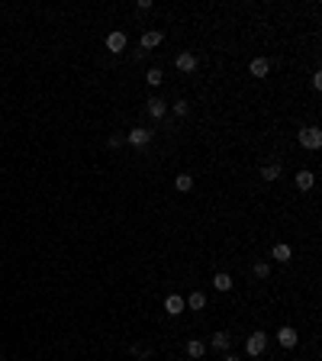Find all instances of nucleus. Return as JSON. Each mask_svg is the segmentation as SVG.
<instances>
[{"label": "nucleus", "mask_w": 322, "mask_h": 361, "mask_svg": "<svg viewBox=\"0 0 322 361\" xmlns=\"http://www.w3.org/2000/svg\"><path fill=\"white\" fill-rule=\"evenodd\" d=\"M126 45H129V39H126V32H122V29H113L107 36V49L113 52V55H122V52H126Z\"/></svg>", "instance_id": "nucleus-3"}, {"label": "nucleus", "mask_w": 322, "mask_h": 361, "mask_svg": "<svg viewBox=\"0 0 322 361\" xmlns=\"http://www.w3.org/2000/svg\"><path fill=\"white\" fill-rule=\"evenodd\" d=\"M174 68H177V71H184V74L197 71V55H194V52H181V55L174 58Z\"/></svg>", "instance_id": "nucleus-5"}, {"label": "nucleus", "mask_w": 322, "mask_h": 361, "mask_svg": "<svg viewBox=\"0 0 322 361\" xmlns=\"http://www.w3.org/2000/svg\"><path fill=\"white\" fill-rule=\"evenodd\" d=\"M145 78H148V84H152V87H158L161 81H164V74H161V68H148Z\"/></svg>", "instance_id": "nucleus-20"}, {"label": "nucleus", "mask_w": 322, "mask_h": 361, "mask_svg": "<svg viewBox=\"0 0 322 361\" xmlns=\"http://www.w3.org/2000/svg\"><path fill=\"white\" fill-rule=\"evenodd\" d=\"M271 255H274V258H277V261H280V264H284V261H290V255H293V251H290V245H284V242H277V245H274V248H271Z\"/></svg>", "instance_id": "nucleus-14"}, {"label": "nucleus", "mask_w": 322, "mask_h": 361, "mask_svg": "<svg viewBox=\"0 0 322 361\" xmlns=\"http://www.w3.org/2000/svg\"><path fill=\"white\" fill-rule=\"evenodd\" d=\"M132 355H135V358H148V352L142 349V345H132Z\"/></svg>", "instance_id": "nucleus-25"}, {"label": "nucleus", "mask_w": 322, "mask_h": 361, "mask_svg": "<svg viewBox=\"0 0 322 361\" xmlns=\"http://www.w3.org/2000/svg\"><path fill=\"white\" fill-rule=\"evenodd\" d=\"M187 355L190 358H203V355H207V345H203L200 339H190V342H187Z\"/></svg>", "instance_id": "nucleus-15"}, {"label": "nucleus", "mask_w": 322, "mask_h": 361, "mask_svg": "<svg viewBox=\"0 0 322 361\" xmlns=\"http://www.w3.org/2000/svg\"><path fill=\"white\" fill-rule=\"evenodd\" d=\"M184 303H187L190 310H207V294H203V290H194Z\"/></svg>", "instance_id": "nucleus-12"}, {"label": "nucleus", "mask_w": 322, "mask_h": 361, "mask_svg": "<svg viewBox=\"0 0 322 361\" xmlns=\"http://www.w3.org/2000/svg\"><path fill=\"white\" fill-rule=\"evenodd\" d=\"M184 310H187V303H184V297H177V294L164 297V313H171V316H181Z\"/></svg>", "instance_id": "nucleus-7"}, {"label": "nucleus", "mask_w": 322, "mask_h": 361, "mask_svg": "<svg viewBox=\"0 0 322 361\" xmlns=\"http://www.w3.org/2000/svg\"><path fill=\"white\" fill-rule=\"evenodd\" d=\"M135 10H139V13H148V10H152V0H139V3H135Z\"/></svg>", "instance_id": "nucleus-22"}, {"label": "nucleus", "mask_w": 322, "mask_h": 361, "mask_svg": "<svg viewBox=\"0 0 322 361\" xmlns=\"http://www.w3.org/2000/svg\"><path fill=\"white\" fill-rule=\"evenodd\" d=\"M297 139H300L303 148H313V152H316V148H322V129L319 126H303Z\"/></svg>", "instance_id": "nucleus-1"}, {"label": "nucleus", "mask_w": 322, "mask_h": 361, "mask_svg": "<svg viewBox=\"0 0 322 361\" xmlns=\"http://www.w3.org/2000/svg\"><path fill=\"white\" fill-rule=\"evenodd\" d=\"M129 142H132V145H148V142H152V129H145V126L129 129Z\"/></svg>", "instance_id": "nucleus-8"}, {"label": "nucleus", "mask_w": 322, "mask_h": 361, "mask_svg": "<svg viewBox=\"0 0 322 361\" xmlns=\"http://www.w3.org/2000/svg\"><path fill=\"white\" fill-rule=\"evenodd\" d=\"M213 287H216V290H222V294H225V290H232V277L225 274V271H219V274L213 277Z\"/></svg>", "instance_id": "nucleus-16"}, {"label": "nucleus", "mask_w": 322, "mask_h": 361, "mask_svg": "<svg viewBox=\"0 0 322 361\" xmlns=\"http://www.w3.org/2000/svg\"><path fill=\"white\" fill-rule=\"evenodd\" d=\"M210 345H213L216 352H225L232 345V336H229V332H213V342H210Z\"/></svg>", "instance_id": "nucleus-13"}, {"label": "nucleus", "mask_w": 322, "mask_h": 361, "mask_svg": "<svg viewBox=\"0 0 322 361\" xmlns=\"http://www.w3.org/2000/svg\"><path fill=\"white\" fill-rule=\"evenodd\" d=\"M187 113H190V104H187V100H177V104H174V117H187Z\"/></svg>", "instance_id": "nucleus-21"}, {"label": "nucleus", "mask_w": 322, "mask_h": 361, "mask_svg": "<svg viewBox=\"0 0 322 361\" xmlns=\"http://www.w3.org/2000/svg\"><path fill=\"white\" fill-rule=\"evenodd\" d=\"M164 113H168V104H164L161 97H148V117H152V120H161Z\"/></svg>", "instance_id": "nucleus-9"}, {"label": "nucleus", "mask_w": 322, "mask_h": 361, "mask_svg": "<svg viewBox=\"0 0 322 361\" xmlns=\"http://www.w3.org/2000/svg\"><path fill=\"white\" fill-rule=\"evenodd\" d=\"M161 39H164V32H161V29H145V32H142V39H139V49H142V52L158 49Z\"/></svg>", "instance_id": "nucleus-4"}, {"label": "nucleus", "mask_w": 322, "mask_h": 361, "mask_svg": "<svg viewBox=\"0 0 322 361\" xmlns=\"http://www.w3.org/2000/svg\"><path fill=\"white\" fill-rule=\"evenodd\" d=\"M255 277H258V281H268V277H271V264L268 261H258L255 264Z\"/></svg>", "instance_id": "nucleus-18"}, {"label": "nucleus", "mask_w": 322, "mask_h": 361, "mask_svg": "<svg viewBox=\"0 0 322 361\" xmlns=\"http://www.w3.org/2000/svg\"><path fill=\"white\" fill-rule=\"evenodd\" d=\"M293 184H297V190H310L313 184H316V174H313V171H297Z\"/></svg>", "instance_id": "nucleus-11"}, {"label": "nucleus", "mask_w": 322, "mask_h": 361, "mask_svg": "<svg viewBox=\"0 0 322 361\" xmlns=\"http://www.w3.org/2000/svg\"><path fill=\"white\" fill-rule=\"evenodd\" d=\"M261 178L264 181H277L280 178V165H264L261 168Z\"/></svg>", "instance_id": "nucleus-17"}, {"label": "nucleus", "mask_w": 322, "mask_h": 361, "mask_svg": "<svg viewBox=\"0 0 322 361\" xmlns=\"http://www.w3.org/2000/svg\"><path fill=\"white\" fill-rule=\"evenodd\" d=\"M297 329H293V326H280L277 329V342L284 345V349H293V345H297Z\"/></svg>", "instance_id": "nucleus-6"}, {"label": "nucleus", "mask_w": 322, "mask_h": 361, "mask_svg": "<svg viewBox=\"0 0 322 361\" xmlns=\"http://www.w3.org/2000/svg\"><path fill=\"white\" fill-rule=\"evenodd\" d=\"M119 145H122V135L113 132V135H109V148H119Z\"/></svg>", "instance_id": "nucleus-23"}, {"label": "nucleus", "mask_w": 322, "mask_h": 361, "mask_svg": "<svg viewBox=\"0 0 322 361\" xmlns=\"http://www.w3.org/2000/svg\"><path fill=\"white\" fill-rule=\"evenodd\" d=\"M264 349H268V332H251L248 339H245V352H248L251 358H258V355H264Z\"/></svg>", "instance_id": "nucleus-2"}, {"label": "nucleus", "mask_w": 322, "mask_h": 361, "mask_svg": "<svg viewBox=\"0 0 322 361\" xmlns=\"http://www.w3.org/2000/svg\"><path fill=\"white\" fill-rule=\"evenodd\" d=\"M313 91H322V71L313 74Z\"/></svg>", "instance_id": "nucleus-24"}, {"label": "nucleus", "mask_w": 322, "mask_h": 361, "mask_svg": "<svg viewBox=\"0 0 322 361\" xmlns=\"http://www.w3.org/2000/svg\"><path fill=\"white\" fill-rule=\"evenodd\" d=\"M225 361H242V358H238V355H229V358H225Z\"/></svg>", "instance_id": "nucleus-26"}, {"label": "nucleus", "mask_w": 322, "mask_h": 361, "mask_svg": "<svg viewBox=\"0 0 322 361\" xmlns=\"http://www.w3.org/2000/svg\"><path fill=\"white\" fill-rule=\"evenodd\" d=\"M174 187L177 190H190V187H194V178H190V174H177V178H174Z\"/></svg>", "instance_id": "nucleus-19"}, {"label": "nucleus", "mask_w": 322, "mask_h": 361, "mask_svg": "<svg viewBox=\"0 0 322 361\" xmlns=\"http://www.w3.org/2000/svg\"><path fill=\"white\" fill-rule=\"evenodd\" d=\"M248 71L255 74V78H268V71H271V61H268V58H251Z\"/></svg>", "instance_id": "nucleus-10"}]
</instances>
